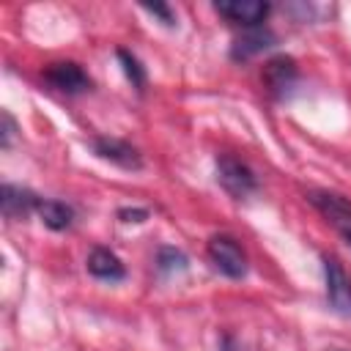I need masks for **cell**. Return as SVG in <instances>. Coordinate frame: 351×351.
Listing matches in <instances>:
<instances>
[{"instance_id": "6da1fadb", "label": "cell", "mask_w": 351, "mask_h": 351, "mask_svg": "<svg viewBox=\"0 0 351 351\" xmlns=\"http://www.w3.org/2000/svg\"><path fill=\"white\" fill-rule=\"evenodd\" d=\"M217 181H219V186L228 192V195H233V197H250L255 189H258V178H255V173L241 162V159H236V156H230V154H222L219 159H217Z\"/></svg>"}, {"instance_id": "7a4b0ae2", "label": "cell", "mask_w": 351, "mask_h": 351, "mask_svg": "<svg viewBox=\"0 0 351 351\" xmlns=\"http://www.w3.org/2000/svg\"><path fill=\"white\" fill-rule=\"evenodd\" d=\"M206 252L211 258V263L230 280H239L247 274V255L239 247V241L233 236H211L206 244Z\"/></svg>"}, {"instance_id": "3957f363", "label": "cell", "mask_w": 351, "mask_h": 351, "mask_svg": "<svg viewBox=\"0 0 351 351\" xmlns=\"http://www.w3.org/2000/svg\"><path fill=\"white\" fill-rule=\"evenodd\" d=\"M44 82L52 85L55 90L60 93H69V96H77V93H85L90 90V77L82 71L80 63L74 60H58V63H49L44 69Z\"/></svg>"}, {"instance_id": "277c9868", "label": "cell", "mask_w": 351, "mask_h": 351, "mask_svg": "<svg viewBox=\"0 0 351 351\" xmlns=\"http://www.w3.org/2000/svg\"><path fill=\"white\" fill-rule=\"evenodd\" d=\"M324 277H326V299L335 313L351 318V277L337 263V258H324Z\"/></svg>"}, {"instance_id": "5b68a950", "label": "cell", "mask_w": 351, "mask_h": 351, "mask_svg": "<svg viewBox=\"0 0 351 351\" xmlns=\"http://www.w3.org/2000/svg\"><path fill=\"white\" fill-rule=\"evenodd\" d=\"M296 80H299V69H296V60L288 55H277L263 66V85L277 99H285L293 90Z\"/></svg>"}, {"instance_id": "8992f818", "label": "cell", "mask_w": 351, "mask_h": 351, "mask_svg": "<svg viewBox=\"0 0 351 351\" xmlns=\"http://www.w3.org/2000/svg\"><path fill=\"white\" fill-rule=\"evenodd\" d=\"M214 8L228 22L244 25V27H261V22L271 11L269 3H263V0H219V3H214Z\"/></svg>"}, {"instance_id": "52a82bcc", "label": "cell", "mask_w": 351, "mask_h": 351, "mask_svg": "<svg viewBox=\"0 0 351 351\" xmlns=\"http://www.w3.org/2000/svg\"><path fill=\"white\" fill-rule=\"evenodd\" d=\"M90 148L99 159L104 162H112L123 170H140L143 167V159L137 154L134 145H129L126 140H118V137H93L90 140Z\"/></svg>"}, {"instance_id": "ba28073f", "label": "cell", "mask_w": 351, "mask_h": 351, "mask_svg": "<svg viewBox=\"0 0 351 351\" xmlns=\"http://www.w3.org/2000/svg\"><path fill=\"white\" fill-rule=\"evenodd\" d=\"M307 200L326 217L332 219L340 230L343 228H351V200L337 195V192H310Z\"/></svg>"}, {"instance_id": "9c48e42d", "label": "cell", "mask_w": 351, "mask_h": 351, "mask_svg": "<svg viewBox=\"0 0 351 351\" xmlns=\"http://www.w3.org/2000/svg\"><path fill=\"white\" fill-rule=\"evenodd\" d=\"M38 203H41V197L33 195L30 189H22V186H14V184L0 186V208L8 219L27 217L33 208H38Z\"/></svg>"}, {"instance_id": "30bf717a", "label": "cell", "mask_w": 351, "mask_h": 351, "mask_svg": "<svg viewBox=\"0 0 351 351\" xmlns=\"http://www.w3.org/2000/svg\"><path fill=\"white\" fill-rule=\"evenodd\" d=\"M274 44V33L266 27H247L230 47V58L233 60H250L255 55H261L263 49H269Z\"/></svg>"}, {"instance_id": "8fae6325", "label": "cell", "mask_w": 351, "mask_h": 351, "mask_svg": "<svg viewBox=\"0 0 351 351\" xmlns=\"http://www.w3.org/2000/svg\"><path fill=\"white\" fill-rule=\"evenodd\" d=\"M88 271L99 280H107V282H118V280L126 277V269H123L121 258L107 247H96L88 255Z\"/></svg>"}, {"instance_id": "7c38bea8", "label": "cell", "mask_w": 351, "mask_h": 351, "mask_svg": "<svg viewBox=\"0 0 351 351\" xmlns=\"http://www.w3.org/2000/svg\"><path fill=\"white\" fill-rule=\"evenodd\" d=\"M36 211H38L41 222H44L47 228H52V230H66V228H71L74 211H71V206H66L63 200H41Z\"/></svg>"}, {"instance_id": "4fadbf2b", "label": "cell", "mask_w": 351, "mask_h": 351, "mask_svg": "<svg viewBox=\"0 0 351 351\" xmlns=\"http://www.w3.org/2000/svg\"><path fill=\"white\" fill-rule=\"evenodd\" d=\"M156 269H159L165 277L178 274V271L186 269V255H184L181 250H176V247H162V250L156 252Z\"/></svg>"}, {"instance_id": "5bb4252c", "label": "cell", "mask_w": 351, "mask_h": 351, "mask_svg": "<svg viewBox=\"0 0 351 351\" xmlns=\"http://www.w3.org/2000/svg\"><path fill=\"white\" fill-rule=\"evenodd\" d=\"M115 55H118V60H121L123 74L129 77V82H132L137 90H143V88H145V69L140 66V60H137L132 52H126V49H118Z\"/></svg>"}, {"instance_id": "9a60e30c", "label": "cell", "mask_w": 351, "mask_h": 351, "mask_svg": "<svg viewBox=\"0 0 351 351\" xmlns=\"http://www.w3.org/2000/svg\"><path fill=\"white\" fill-rule=\"evenodd\" d=\"M143 8H145V11H151V14H156L167 27H173V25H176V16H173V11H170L165 3H143Z\"/></svg>"}, {"instance_id": "2e32d148", "label": "cell", "mask_w": 351, "mask_h": 351, "mask_svg": "<svg viewBox=\"0 0 351 351\" xmlns=\"http://www.w3.org/2000/svg\"><path fill=\"white\" fill-rule=\"evenodd\" d=\"M121 222H143L148 219V208H118Z\"/></svg>"}, {"instance_id": "e0dca14e", "label": "cell", "mask_w": 351, "mask_h": 351, "mask_svg": "<svg viewBox=\"0 0 351 351\" xmlns=\"http://www.w3.org/2000/svg\"><path fill=\"white\" fill-rule=\"evenodd\" d=\"M11 137H14V121L8 112H3V148L11 145Z\"/></svg>"}, {"instance_id": "ac0fdd59", "label": "cell", "mask_w": 351, "mask_h": 351, "mask_svg": "<svg viewBox=\"0 0 351 351\" xmlns=\"http://www.w3.org/2000/svg\"><path fill=\"white\" fill-rule=\"evenodd\" d=\"M340 233H343V239H346V244H348V247H351V228H343V230H340Z\"/></svg>"}, {"instance_id": "d6986e66", "label": "cell", "mask_w": 351, "mask_h": 351, "mask_svg": "<svg viewBox=\"0 0 351 351\" xmlns=\"http://www.w3.org/2000/svg\"><path fill=\"white\" fill-rule=\"evenodd\" d=\"M335 351H340V348H335Z\"/></svg>"}]
</instances>
